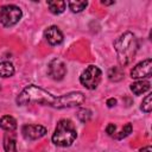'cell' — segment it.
Returning <instances> with one entry per match:
<instances>
[{
	"label": "cell",
	"mask_w": 152,
	"mask_h": 152,
	"mask_svg": "<svg viewBox=\"0 0 152 152\" xmlns=\"http://www.w3.org/2000/svg\"><path fill=\"white\" fill-rule=\"evenodd\" d=\"M4 148L6 152H18L17 151V141L15 135L11 132L6 133L4 137Z\"/></svg>",
	"instance_id": "cell-11"
},
{
	"label": "cell",
	"mask_w": 152,
	"mask_h": 152,
	"mask_svg": "<svg viewBox=\"0 0 152 152\" xmlns=\"http://www.w3.org/2000/svg\"><path fill=\"white\" fill-rule=\"evenodd\" d=\"M150 87H151V84H150L148 81H142V80H141V81H137V82L132 83V84H131V90H132L135 95H140V94L147 91V90L150 89Z\"/></svg>",
	"instance_id": "cell-12"
},
{
	"label": "cell",
	"mask_w": 152,
	"mask_h": 152,
	"mask_svg": "<svg viewBox=\"0 0 152 152\" xmlns=\"http://www.w3.org/2000/svg\"><path fill=\"white\" fill-rule=\"evenodd\" d=\"M84 94L81 91H72L69 94H64L61 96H53L51 93L45 89L30 84L21 90V93L17 97V103L20 106L27 103H38L44 106H50L53 108H72L81 106L84 102Z\"/></svg>",
	"instance_id": "cell-1"
},
{
	"label": "cell",
	"mask_w": 152,
	"mask_h": 152,
	"mask_svg": "<svg viewBox=\"0 0 152 152\" xmlns=\"http://www.w3.org/2000/svg\"><path fill=\"white\" fill-rule=\"evenodd\" d=\"M151 97H152V95L151 94H148L144 100H142V102H141V110H144L145 113H150L151 112V109H152V102H151Z\"/></svg>",
	"instance_id": "cell-18"
},
{
	"label": "cell",
	"mask_w": 152,
	"mask_h": 152,
	"mask_svg": "<svg viewBox=\"0 0 152 152\" xmlns=\"http://www.w3.org/2000/svg\"><path fill=\"white\" fill-rule=\"evenodd\" d=\"M91 114H93V113H91L90 109H88V108H81V109L77 112V118H78V120H80L81 122L86 124V122H88V121L90 120Z\"/></svg>",
	"instance_id": "cell-17"
},
{
	"label": "cell",
	"mask_w": 152,
	"mask_h": 152,
	"mask_svg": "<svg viewBox=\"0 0 152 152\" xmlns=\"http://www.w3.org/2000/svg\"><path fill=\"white\" fill-rule=\"evenodd\" d=\"M115 129H116V126L114 124H109L107 127H106V132L108 135H113L115 133Z\"/></svg>",
	"instance_id": "cell-20"
},
{
	"label": "cell",
	"mask_w": 152,
	"mask_h": 152,
	"mask_svg": "<svg viewBox=\"0 0 152 152\" xmlns=\"http://www.w3.org/2000/svg\"><path fill=\"white\" fill-rule=\"evenodd\" d=\"M77 137L76 128L70 120L62 119L58 121L56 129L52 134V142L57 146L66 147L70 146Z\"/></svg>",
	"instance_id": "cell-3"
},
{
	"label": "cell",
	"mask_w": 152,
	"mask_h": 152,
	"mask_svg": "<svg viewBox=\"0 0 152 152\" xmlns=\"http://www.w3.org/2000/svg\"><path fill=\"white\" fill-rule=\"evenodd\" d=\"M48 6H49V10H50L51 13L59 14V13L64 12L65 6H66V2L65 1H61V0H57V1H48Z\"/></svg>",
	"instance_id": "cell-13"
},
{
	"label": "cell",
	"mask_w": 152,
	"mask_h": 152,
	"mask_svg": "<svg viewBox=\"0 0 152 152\" xmlns=\"http://www.w3.org/2000/svg\"><path fill=\"white\" fill-rule=\"evenodd\" d=\"M140 152H152V148H151V146H146V147L141 148Z\"/></svg>",
	"instance_id": "cell-22"
},
{
	"label": "cell",
	"mask_w": 152,
	"mask_h": 152,
	"mask_svg": "<svg viewBox=\"0 0 152 152\" xmlns=\"http://www.w3.org/2000/svg\"><path fill=\"white\" fill-rule=\"evenodd\" d=\"M129 133H132V125H131V124H127V125H125V127L121 129V132L115 135V138H116V139H122V138L127 137Z\"/></svg>",
	"instance_id": "cell-19"
},
{
	"label": "cell",
	"mask_w": 152,
	"mask_h": 152,
	"mask_svg": "<svg viewBox=\"0 0 152 152\" xmlns=\"http://www.w3.org/2000/svg\"><path fill=\"white\" fill-rule=\"evenodd\" d=\"M115 104H116V100H115L114 97H110V99L107 100V106H108V107H113V106H115Z\"/></svg>",
	"instance_id": "cell-21"
},
{
	"label": "cell",
	"mask_w": 152,
	"mask_h": 152,
	"mask_svg": "<svg viewBox=\"0 0 152 152\" xmlns=\"http://www.w3.org/2000/svg\"><path fill=\"white\" fill-rule=\"evenodd\" d=\"M87 5H88L87 1H69V2H68L69 8H70L71 12H74V13L82 12V11L87 7Z\"/></svg>",
	"instance_id": "cell-16"
},
{
	"label": "cell",
	"mask_w": 152,
	"mask_h": 152,
	"mask_svg": "<svg viewBox=\"0 0 152 152\" xmlns=\"http://www.w3.org/2000/svg\"><path fill=\"white\" fill-rule=\"evenodd\" d=\"M114 48H115L120 65L125 66L133 61L135 52L138 50V42H137L135 36L128 31V32L122 33L114 42Z\"/></svg>",
	"instance_id": "cell-2"
},
{
	"label": "cell",
	"mask_w": 152,
	"mask_h": 152,
	"mask_svg": "<svg viewBox=\"0 0 152 152\" xmlns=\"http://www.w3.org/2000/svg\"><path fill=\"white\" fill-rule=\"evenodd\" d=\"M44 36L48 43L51 45H58L63 42V33L57 26H50L49 28H46L44 32Z\"/></svg>",
	"instance_id": "cell-9"
},
{
	"label": "cell",
	"mask_w": 152,
	"mask_h": 152,
	"mask_svg": "<svg viewBox=\"0 0 152 152\" xmlns=\"http://www.w3.org/2000/svg\"><path fill=\"white\" fill-rule=\"evenodd\" d=\"M21 15V10L15 5H5L0 8V23L6 27L15 25Z\"/></svg>",
	"instance_id": "cell-4"
},
{
	"label": "cell",
	"mask_w": 152,
	"mask_h": 152,
	"mask_svg": "<svg viewBox=\"0 0 152 152\" xmlns=\"http://www.w3.org/2000/svg\"><path fill=\"white\" fill-rule=\"evenodd\" d=\"M124 77V70L121 66H113L109 69L108 71V78L110 81H114V82H118L120 80H122Z\"/></svg>",
	"instance_id": "cell-15"
},
{
	"label": "cell",
	"mask_w": 152,
	"mask_h": 152,
	"mask_svg": "<svg viewBox=\"0 0 152 152\" xmlns=\"http://www.w3.org/2000/svg\"><path fill=\"white\" fill-rule=\"evenodd\" d=\"M151 72H152V59L147 58L138 63L131 70V77L132 78H145V77H150Z\"/></svg>",
	"instance_id": "cell-7"
},
{
	"label": "cell",
	"mask_w": 152,
	"mask_h": 152,
	"mask_svg": "<svg viewBox=\"0 0 152 152\" xmlns=\"http://www.w3.org/2000/svg\"><path fill=\"white\" fill-rule=\"evenodd\" d=\"M48 72H49V76L56 81H59L62 80L65 74H66V66H65V63L59 59V58H53L50 63H49V66H48Z\"/></svg>",
	"instance_id": "cell-6"
},
{
	"label": "cell",
	"mask_w": 152,
	"mask_h": 152,
	"mask_svg": "<svg viewBox=\"0 0 152 152\" xmlns=\"http://www.w3.org/2000/svg\"><path fill=\"white\" fill-rule=\"evenodd\" d=\"M0 128L7 132H13L17 129V120L11 115H4L0 119Z\"/></svg>",
	"instance_id": "cell-10"
},
{
	"label": "cell",
	"mask_w": 152,
	"mask_h": 152,
	"mask_svg": "<svg viewBox=\"0 0 152 152\" xmlns=\"http://www.w3.org/2000/svg\"><path fill=\"white\" fill-rule=\"evenodd\" d=\"M21 133L25 139L36 140L46 134V128L42 125H24L21 128Z\"/></svg>",
	"instance_id": "cell-8"
},
{
	"label": "cell",
	"mask_w": 152,
	"mask_h": 152,
	"mask_svg": "<svg viewBox=\"0 0 152 152\" xmlns=\"http://www.w3.org/2000/svg\"><path fill=\"white\" fill-rule=\"evenodd\" d=\"M101 70L95 65H89L80 76V82L87 89H95L101 81Z\"/></svg>",
	"instance_id": "cell-5"
},
{
	"label": "cell",
	"mask_w": 152,
	"mask_h": 152,
	"mask_svg": "<svg viewBox=\"0 0 152 152\" xmlns=\"http://www.w3.org/2000/svg\"><path fill=\"white\" fill-rule=\"evenodd\" d=\"M14 74V66L10 62L0 63V77H11Z\"/></svg>",
	"instance_id": "cell-14"
},
{
	"label": "cell",
	"mask_w": 152,
	"mask_h": 152,
	"mask_svg": "<svg viewBox=\"0 0 152 152\" xmlns=\"http://www.w3.org/2000/svg\"><path fill=\"white\" fill-rule=\"evenodd\" d=\"M102 4L103 5H112V4H114V1H102Z\"/></svg>",
	"instance_id": "cell-23"
}]
</instances>
